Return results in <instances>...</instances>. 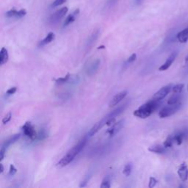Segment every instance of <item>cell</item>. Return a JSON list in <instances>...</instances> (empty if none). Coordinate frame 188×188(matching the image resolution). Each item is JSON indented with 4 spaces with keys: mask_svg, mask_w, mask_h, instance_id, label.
<instances>
[{
    "mask_svg": "<svg viewBox=\"0 0 188 188\" xmlns=\"http://www.w3.org/2000/svg\"><path fill=\"white\" fill-rule=\"evenodd\" d=\"M87 137H84L83 138L81 139L79 142L77 143V144H76L74 147L67 152V154L64 157H62V159L57 163V166L59 168H63L65 166L68 165L69 163H71L76 157V156L78 155L83 150V149L86 145V143H87Z\"/></svg>",
    "mask_w": 188,
    "mask_h": 188,
    "instance_id": "obj_1",
    "label": "cell"
},
{
    "mask_svg": "<svg viewBox=\"0 0 188 188\" xmlns=\"http://www.w3.org/2000/svg\"><path fill=\"white\" fill-rule=\"evenodd\" d=\"M159 101H160L152 99V100L148 101L145 104L141 105L140 107L137 108L136 110H135L133 115L137 117V118H143V119L148 118L159 108V105H160Z\"/></svg>",
    "mask_w": 188,
    "mask_h": 188,
    "instance_id": "obj_2",
    "label": "cell"
},
{
    "mask_svg": "<svg viewBox=\"0 0 188 188\" xmlns=\"http://www.w3.org/2000/svg\"><path fill=\"white\" fill-rule=\"evenodd\" d=\"M181 107V104L179 102L178 104H173V105H169V104H168V106L163 107V109L159 112V118H164L173 115L176 112H178L179 110Z\"/></svg>",
    "mask_w": 188,
    "mask_h": 188,
    "instance_id": "obj_3",
    "label": "cell"
},
{
    "mask_svg": "<svg viewBox=\"0 0 188 188\" xmlns=\"http://www.w3.org/2000/svg\"><path fill=\"white\" fill-rule=\"evenodd\" d=\"M22 130L26 137H27L28 138L32 140H36L37 134L38 133L36 132L35 129V127H33L30 122H26L24 124V126L22 127Z\"/></svg>",
    "mask_w": 188,
    "mask_h": 188,
    "instance_id": "obj_4",
    "label": "cell"
},
{
    "mask_svg": "<svg viewBox=\"0 0 188 188\" xmlns=\"http://www.w3.org/2000/svg\"><path fill=\"white\" fill-rule=\"evenodd\" d=\"M68 10H69V9H68L67 7H62L61 9L56 11L53 15H51L49 19V21L51 24H56V23L59 22L66 15V13H68Z\"/></svg>",
    "mask_w": 188,
    "mask_h": 188,
    "instance_id": "obj_5",
    "label": "cell"
},
{
    "mask_svg": "<svg viewBox=\"0 0 188 188\" xmlns=\"http://www.w3.org/2000/svg\"><path fill=\"white\" fill-rule=\"evenodd\" d=\"M171 89H172V87H171V85H166L163 87L162 88L159 90L157 92H156L153 96V99H155V100H158V101H161L163 100L165 97L168 96V94L171 92Z\"/></svg>",
    "mask_w": 188,
    "mask_h": 188,
    "instance_id": "obj_6",
    "label": "cell"
},
{
    "mask_svg": "<svg viewBox=\"0 0 188 188\" xmlns=\"http://www.w3.org/2000/svg\"><path fill=\"white\" fill-rule=\"evenodd\" d=\"M124 123H125L124 119L120 120V121H118V122H115V123H113V124L111 126V127L107 130L106 132L109 135V137H113L114 135H116V134L119 132L120 130L123 128V127L124 126Z\"/></svg>",
    "mask_w": 188,
    "mask_h": 188,
    "instance_id": "obj_7",
    "label": "cell"
},
{
    "mask_svg": "<svg viewBox=\"0 0 188 188\" xmlns=\"http://www.w3.org/2000/svg\"><path fill=\"white\" fill-rule=\"evenodd\" d=\"M107 121V118L106 117H104L101 121H99L96 124H94L92 127V128H91L89 132H88V136L92 137V136L96 135L99 130L104 127V125H106Z\"/></svg>",
    "mask_w": 188,
    "mask_h": 188,
    "instance_id": "obj_8",
    "label": "cell"
},
{
    "mask_svg": "<svg viewBox=\"0 0 188 188\" xmlns=\"http://www.w3.org/2000/svg\"><path fill=\"white\" fill-rule=\"evenodd\" d=\"M99 65H100V60L99 59L96 60H93L91 63H90L88 65H87L85 69L86 74L88 76H92L93 75L97 70L99 69Z\"/></svg>",
    "mask_w": 188,
    "mask_h": 188,
    "instance_id": "obj_9",
    "label": "cell"
},
{
    "mask_svg": "<svg viewBox=\"0 0 188 188\" xmlns=\"http://www.w3.org/2000/svg\"><path fill=\"white\" fill-rule=\"evenodd\" d=\"M127 96V91H123L121 92L118 93V94H116L114 97L112 99V100L110 101L109 104V107H113L114 106H116L117 104H119L121 101L125 99V97Z\"/></svg>",
    "mask_w": 188,
    "mask_h": 188,
    "instance_id": "obj_10",
    "label": "cell"
},
{
    "mask_svg": "<svg viewBox=\"0 0 188 188\" xmlns=\"http://www.w3.org/2000/svg\"><path fill=\"white\" fill-rule=\"evenodd\" d=\"M180 179L182 181H186L188 179V167L186 163H183L180 165L179 168L177 171Z\"/></svg>",
    "mask_w": 188,
    "mask_h": 188,
    "instance_id": "obj_11",
    "label": "cell"
},
{
    "mask_svg": "<svg viewBox=\"0 0 188 188\" xmlns=\"http://www.w3.org/2000/svg\"><path fill=\"white\" fill-rule=\"evenodd\" d=\"M176 56H177V53H176V52H173V53L171 54V55L168 57V58L166 60L165 63L159 67V71H166L167 69H169L171 65H172V63L174 62Z\"/></svg>",
    "mask_w": 188,
    "mask_h": 188,
    "instance_id": "obj_12",
    "label": "cell"
},
{
    "mask_svg": "<svg viewBox=\"0 0 188 188\" xmlns=\"http://www.w3.org/2000/svg\"><path fill=\"white\" fill-rule=\"evenodd\" d=\"M127 104H128L127 103V104H122V105L118 107V108H116V109H115L114 110H113L111 113L107 115L105 117L108 119V118H115V117L118 116V115H120L121 114V113L124 111L125 109H126V108L127 107Z\"/></svg>",
    "mask_w": 188,
    "mask_h": 188,
    "instance_id": "obj_13",
    "label": "cell"
},
{
    "mask_svg": "<svg viewBox=\"0 0 188 188\" xmlns=\"http://www.w3.org/2000/svg\"><path fill=\"white\" fill-rule=\"evenodd\" d=\"M20 137H21L20 134H15V135H12L11 137H10L9 138H7V140H5V142L3 143V144H2V147L7 149L10 145H12V144H13L14 143H15L16 141H18L19 139L20 138Z\"/></svg>",
    "mask_w": 188,
    "mask_h": 188,
    "instance_id": "obj_14",
    "label": "cell"
},
{
    "mask_svg": "<svg viewBox=\"0 0 188 188\" xmlns=\"http://www.w3.org/2000/svg\"><path fill=\"white\" fill-rule=\"evenodd\" d=\"M79 9H77V10H74L71 14L68 15L63 23V27H67V26H69V24H72V23L74 22V21L76 20V19H77V16H78V15H79Z\"/></svg>",
    "mask_w": 188,
    "mask_h": 188,
    "instance_id": "obj_15",
    "label": "cell"
},
{
    "mask_svg": "<svg viewBox=\"0 0 188 188\" xmlns=\"http://www.w3.org/2000/svg\"><path fill=\"white\" fill-rule=\"evenodd\" d=\"M177 39L180 43H187L188 41V27L183 29L177 34Z\"/></svg>",
    "mask_w": 188,
    "mask_h": 188,
    "instance_id": "obj_16",
    "label": "cell"
},
{
    "mask_svg": "<svg viewBox=\"0 0 188 188\" xmlns=\"http://www.w3.org/2000/svg\"><path fill=\"white\" fill-rule=\"evenodd\" d=\"M149 151L151 152L156 153V154H164L166 151V148L164 145H154L149 147Z\"/></svg>",
    "mask_w": 188,
    "mask_h": 188,
    "instance_id": "obj_17",
    "label": "cell"
},
{
    "mask_svg": "<svg viewBox=\"0 0 188 188\" xmlns=\"http://www.w3.org/2000/svg\"><path fill=\"white\" fill-rule=\"evenodd\" d=\"M55 33H51H51H49L48 35H47L46 36V38H43L42 41H40L39 46H44V45L50 43L51 42H52V41L55 40Z\"/></svg>",
    "mask_w": 188,
    "mask_h": 188,
    "instance_id": "obj_18",
    "label": "cell"
},
{
    "mask_svg": "<svg viewBox=\"0 0 188 188\" xmlns=\"http://www.w3.org/2000/svg\"><path fill=\"white\" fill-rule=\"evenodd\" d=\"M8 61V52L7 49L2 48L0 51V65H4Z\"/></svg>",
    "mask_w": 188,
    "mask_h": 188,
    "instance_id": "obj_19",
    "label": "cell"
},
{
    "mask_svg": "<svg viewBox=\"0 0 188 188\" xmlns=\"http://www.w3.org/2000/svg\"><path fill=\"white\" fill-rule=\"evenodd\" d=\"M179 94L180 93H174L171 97H170L168 100V104L173 105V104H178L180 99Z\"/></svg>",
    "mask_w": 188,
    "mask_h": 188,
    "instance_id": "obj_20",
    "label": "cell"
},
{
    "mask_svg": "<svg viewBox=\"0 0 188 188\" xmlns=\"http://www.w3.org/2000/svg\"><path fill=\"white\" fill-rule=\"evenodd\" d=\"M101 188H109L111 187V178L109 176H105L104 179L102 180L101 185Z\"/></svg>",
    "mask_w": 188,
    "mask_h": 188,
    "instance_id": "obj_21",
    "label": "cell"
},
{
    "mask_svg": "<svg viewBox=\"0 0 188 188\" xmlns=\"http://www.w3.org/2000/svg\"><path fill=\"white\" fill-rule=\"evenodd\" d=\"M132 163H127V164L125 165L124 168H123V175L126 176H130V174L132 173Z\"/></svg>",
    "mask_w": 188,
    "mask_h": 188,
    "instance_id": "obj_22",
    "label": "cell"
},
{
    "mask_svg": "<svg viewBox=\"0 0 188 188\" xmlns=\"http://www.w3.org/2000/svg\"><path fill=\"white\" fill-rule=\"evenodd\" d=\"M173 142H174V140H173V136L169 135V136L166 138V140H165L163 145H164L166 149H167V148H171L173 146Z\"/></svg>",
    "mask_w": 188,
    "mask_h": 188,
    "instance_id": "obj_23",
    "label": "cell"
},
{
    "mask_svg": "<svg viewBox=\"0 0 188 188\" xmlns=\"http://www.w3.org/2000/svg\"><path fill=\"white\" fill-rule=\"evenodd\" d=\"M184 136H185V135H184L182 132H180V133L177 134V135H176L173 136V140H174L175 142L176 143L177 145H180L181 143H182Z\"/></svg>",
    "mask_w": 188,
    "mask_h": 188,
    "instance_id": "obj_24",
    "label": "cell"
},
{
    "mask_svg": "<svg viewBox=\"0 0 188 188\" xmlns=\"http://www.w3.org/2000/svg\"><path fill=\"white\" fill-rule=\"evenodd\" d=\"M48 137V133L46 132L45 129H41L38 134H37V137L36 140H43Z\"/></svg>",
    "mask_w": 188,
    "mask_h": 188,
    "instance_id": "obj_25",
    "label": "cell"
},
{
    "mask_svg": "<svg viewBox=\"0 0 188 188\" xmlns=\"http://www.w3.org/2000/svg\"><path fill=\"white\" fill-rule=\"evenodd\" d=\"M70 77H71L70 74L68 73V74H67L65 77H60V78L55 79V81L56 82V83H57V84H64V83H65V82H67L69 80V79H70Z\"/></svg>",
    "mask_w": 188,
    "mask_h": 188,
    "instance_id": "obj_26",
    "label": "cell"
},
{
    "mask_svg": "<svg viewBox=\"0 0 188 188\" xmlns=\"http://www.w3.org/2000/svg\"><path fill=\"white\" fill-rule=\"evenodd\" d=\"M184 88V84H177L172 87V91L173 93H181Z\"/></svg>",
    "mask_w": 188,
    "mask_h": 188,
    "instance_id": "obj_27",
    "label": "cell"
},
{
    "mask_svg": "<svg viewBox=\"0 0 188 188\" xmlns=\"http://www.w3.org/2000/svg\"><path fill=\"white\" fill-rule=\"evenodd\" d=\"M18 13V10H16L15 9H11V10H8L7 13H6V16L8 18H16Z\"/></svg>",
    "mask_w": 188,
    "mask_h": 188,
    "instance_id": "obj_28",
    "label": "cell"
},
{
    "mask_svg": "<svg viewBox=\"0 0 188 188\" xmlns=\"http://www.w3.org/2000/svg\"><path fill=\"white\" fill-rule=\"evenodd\" d=\"M11 118H12V113H8L5 117H4L3 119H2V123H3L4 124H6V123H7L8 122L10 121Z\"/></svg>",
    "mask_w": 188,
    "mask_h": 188,
    "instance_id": "obj_29",
    "label": "cell"
},
{
    "mask_svg": "<svg viewBox=\"0 0 188 188\" xmlns=\"http://www.w3.org/2000/svg\"><path fill=\"white\" fill-rule=\"evenodd\" d=\"M158 181L154 177H151L150 179H149V187L151 188L155 187V185L157 184Z\"/></svg>",
    "mask_w": 188,
    "mask_h": 188,
    "instance_id": "obj_30",
    "label": "cell"
},
{
    "mask_svg": "<svg viewBox=\"0 0 188 188\" xmlns=\"http://www.w3.org/2000/svg\"><path fill=\"white\" fill-rule=\"evenodd\" d=\"M26 14H27V11L24 9H21V10H18V13L16 18L18 19H20V18H22L24 16H25Z\"/></svg>",
    "mask_w": 188,
    "mask_h": 188,
    "instance_id": "obj_31",
    "label": "cell"
},
{
    "mask_svg": "<svg viewBox=\"0 0 188 188\" xmlns=\"http://www.w3.org/2000/svg\"><path fill=\"white\" fill-rule=\"evenodd\" d=\"M17 172V169L15 168V166L13 165H10V171H9V174L10 176H13Z\"/></svg>",
    "mask_w": 188,
    "mask_h": 188,
    "instance_id": "obj_32",
    "label": "cell"
},
{
    "mask_svg": "<svg viewBox=\"0 0 188 188\" xmlns=\"http://www.w3.org/2000/svg\"><path fill=\"white\" fill-rule=\"evenodd\" d=\"M97 34H96V33H93V34L92 35V36L91 37V38H90L89 41H88V43H87V45L88 46H91V45H92L93 43V42H95V41H96V38H97Z\"/></svg>",
    "mask_w": 188,
    "mask_h": 188,
    "instance_id": "obj_33",
    "label": "cell"
},
{
    "mask_svg": "<svg viewBox=\"0 0 188 188\" xmlns=\"http://www.w3.org/2000/svg\"><path fill=\"white\" fill-rule=\"evenodd\" d=\"M65 1L66 0H55V2H53V4H52V7H57V6H60V5H63Z\"/></svg>",
    "mask_w": 188,
    "mask_h": 188,
    "instance_id": "obj_34",
    "label": "cell"
},
{
    "mask_svg": "<svg viewBox=\"0 0 188 188\" xmlns=\"http://www.w3.org/2000/svg\"><path fill=\"white\" fill-rule=\"evenodd\" d=\"M16 91H17V87H11V88H10V89L7 90V92H6V93H7V95H13V94L15 93Z\"/></svg>",
    "mask_w": 188,
    "mask_h": 188,
    "instance_id": "obj_35",
    "label": "cell"
},
{
    "mask_svg": "<svg viewBox=\"0 0 188 188\" xmlns=\"http://www.w3.org/2000/svg\"><path fill=\"white\" fill-rule=\"evenodd\" d=\"M136 58H137V55H136V54H132V55L129 57L128 60H127V63H133L134 61H135Z\"/></svg>",
    "mask_w": 188,
    "mask_h": 188,
    "instance_id": "obj_36",
    "label": "cell"
},
{
    "mask_svg": "<svg viewBox=\"0 0 188 188\" xmlns=\"http://www.w3.org/2000/svg\"><path fill=\"white\" fill-rule=\"evenodd\" d=\"M5 151H6V149L2 147L1 148V150H0V161L3 160L4 157H5Z\"/></svg>",
    "mask_w": 188,
    "mask_h": 188,
    "instance_id": "obj_37",
    "label": "cell"
},
{
    "mask_svg": "<svg viewBox=\"0 0 188 188\" xmlns=\"http://www.w3.org/2000/svg\"><path fill=\"white\" fill-rule=\"evenodd\" d=\"M88 181H89V179L87 178V177H86V178L82 181V183H81V185H79V187H86L87 186Z\"/></svg>",
    "mask_w": 188,
    "mask_h": 188,
    "instance_id": "obj_38",
    "label": "cell"
},
{
    "mask_svg": "<svg viewBox=\"0 0 188 188\" xmlns=\"http://www.w3.org/2000/svg\"><path fill=\"white\" fill-rule=\"evenodd\" d=\"M3 172H4V166L1 163V164H0V173H3Z\"/></svg>",
    "mask_w": 188,
    "mask_h": 188,
    "instance_id": "obj_39",
    "label": "cell"
},
{
    "mask_svg": "<svg viewBox=\"0 0 188 188\" xmlns=\"http://www.w3.org/2000/svg\"><path fill=\"white\" fill-rule=\"evenodd\" d=\"M185 66H187L188 67V56L186 58H185Z\"/></svg>",
    "mask_w": 188,
    "mask_h": 188,
    "instance_id": "obj_40",
    "label": "cell"
},
{
    "mask_svg": "<svg viewBox=\"0 0 188 188\" xmlns=\"http://www.w3.org/2000/svg\"><path fill=\"white\" fill-rule=\"evenodd\" d=\"M140 1H141V0H136V2H140Z\"/></svg>",
    "mask_w": 188,
    "mask_h": 188,
    "instance_id": "obj_41",
    "label": "cell"
},
{
    "mask_svg": "<svg viewBox=\"0 0 188 188\" xmlns=\"http://www.w3.org/2000/svg\"><path fill=\"white\" fill-rule=\"evenodd\" d=\"M187 91H188V85H187Z\"/></svg>",
    "mask_w": 188,
    "mask_h": 188,
    "instance_id": "obj_42",
    "label": "cell"
}]
</instances>
